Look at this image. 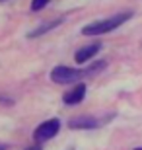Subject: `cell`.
Masks as SVG:
<instances>
[{"label":"cell","instance_id":"obj_4","mask_svg":"<svg viewBox=\"0 0 142 150\" xmlns=\"http://www.w3.org/2000/svg\"><path fill=\"white\" fill-rule=\"evenodd\" d=\"M84 96H86V84H76L62 96V101L66 105H78L84 100Z\"/></svg>","mask_w":142,"mask_h":150},{"label":"cell","instance_id":"obj_5","mask_svg":"<svg viewBox=\"0 0 142 150\" xmlns=\"http://www.w3.org/2000/svg\"><path fill=\"white\" fill-rule=\"evenodd\" d=\"M99 51H101V43L86 45V47H82V49H78L76 53H74V61H76L78 64H84V62L92 61V57H95V53H99Z\"/></svg>","mask_w":142,"mask_h":150},{"label":"cell","instance_id":"obj_1","mask_svg":"<svg viewBox=\"0 0 142 150\" xmlns=\"http://www.w3.org/2000/svg\"><path fill=\"white\" fill-rule=\"evenodd\" d=\"M132 18V12H123V14H115V16L107 18V20H97V22H92L82 28V33L84 35H103V33H109L113 29H117L119 25L131 20Z\"/></svg>","mask_w":142,"mask_h":150},{"label":"cell","instance_id":"obj_6","mask_svg":"<svg viewBox=\"0 0 142 150\" xmlns=\"http://www.w3.org/2000/svg\"><path fill=\"white\" fill-rule=\"evenodd\" d=\"M68 127L72 131L74 129L76 131H80V129H95V127H99V121L92 115H78V117H74V119L68 121Z\"/></svg>","mask_w":142,"mask_h":150},{"label":"cell","instance_id":"obj_9","mask_svg":"<svg viewBox=\"0 0 142 150\" xmlns=\"http://www.w3.org/2000/svg\"><path fill=\"white\" fill-rule=\"evenodd\" d=\"M25 150H43V146H39V144H33V146H28Z\"/></svg>","mask_w":142,"mask_h":150},{"label":"cell","instance_id":"obj_2","mask_svg":"<svg viewBox=\"0 0 142 150\" xmlns=\"http://www.w3.org/2000/svg\"><path fill=\"white\" fill-rule=\"evenodd\" d=\"M86 76V70H78V68L70 67H55L51 70V80L55 84H70Z\"/></svg>","mask_w":142,"mask_h":150},{"label":"cell","instance_id":"obj_11","mask_svg":"<svg viewBox=\"0 0 142 150\" xmlns=\"http://www.w3.org/2000/svg\"><path fill=\"white\" fill-rule=\"evenodd\" d=\"M134 150H142V146H138V148H134Z\"/></svg>","mask_w":142,"mask_h":150},{"label":"cell","instance_id":"obj_8","mask_svg":"<svg viewBox=\"0 0 142 150\" xmlns=\"http://www.w3.org/2000/svg\"><path fill=\"white\" fill-rule=\"evenodd\" d=\"M49 2H51V0H31V10H33V12L43 10V8L49 4Z\"/></svg>","mask_w":142,"mask_h":150},{"label":"cell","instance_id":"obj_10","mask_svg":"<svg viewBox=\"0 0 142 150\" xmlns=\"http://www.w3.org/2000/svg\"><path fill=\"white\" fill-rule=\"evenodd\" d=\"M0 150H6V146H4V144H0Z\"/></svg>","mask_w":142,"mask_h":150},{"label":"cell","instance_id":"obj_3","mask_svg":"<svg viewBox=\"0 0 142 150\" xmlns=\"http://www.w3.org/2000/svg\"><path fill=\"white\" fill-rule=\"evenodd\" d=\"M59 131H60V121L59 119H49V121L41 123V125L33 131V140H35V142H45V140L57 137Z\"/></svg>","mask_w":142,"mask_h":150},{"label":"cell","instance_id":"obj_7","mask_svg":"<svg viewBox=\"0 0 142 150\" xmlns=\"http://www.w3.org/2000/svg\"><path fill=\"white\" fill-rule=\"evenodd\" d=\"M60 23H62V20H53V22L51 23H41V25H39L37 29H35V31H31V33L28 35V37H39V35H43V33H47V31H51V29L53 28H57V25H60Z\"/></svg>","mask_w":142,"mask_h":150}]
</instances>
